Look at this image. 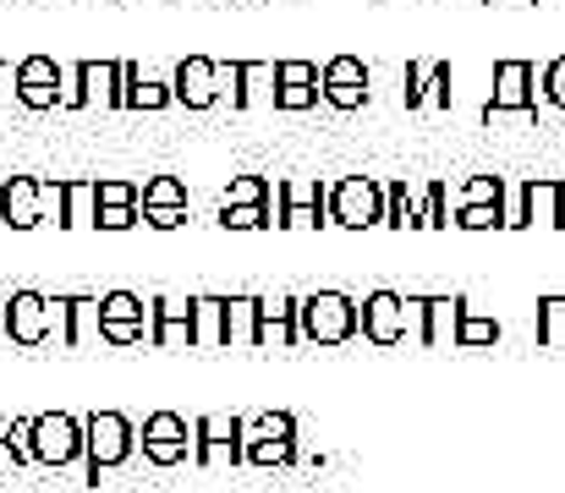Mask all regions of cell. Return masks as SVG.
I'll list each match as a JSON object with an SVG mask.
<instances>
[{
	"instance_id": "31",
	"label": "cell",
	"mask_w": 565,
	"mask_h": 493,
	"mask_svg": "<svg viewBox=\"0 0 565 493\" xmlns=\"http://www.w3.org/2000/svg\"><path fill=\"white\" fill-rule=\"evenodd\" d=\"M225 345H258V297H225Z\"/></svg>"
},
{
	"instance_id": "12",
	"label": "cell",
	"mask_w": 565,
	"mask_h": 493,
	"mask_svg": "<svg viewBox=\"0 0 565 493\" xmlns=\"http://www.w3.org/2000/svg\"><path fill=\"white\" fill-rule=\"evenodd\" d=\"M369 99H374V72L363 66V55H330L324 61V105L363 110Z\"/></svg>"
},
{
	"instance_id": "17",
	"label": "cell",
	"mask_w": 565,
	"mask_h": 493,
	"mask_svg": "<svg viewBox=\"0 0 565 493\" xmlns=\"http://www.w3.org/2000/svg\"><path fill=\"white\" fill-rule=\"evenodd\" d=\"M50 334L72 351L99 340V297H50Z\"/></svg>"
},
{
	"instance_id": "20",
	"label": "cell",
	"mask_w": 565,
	"mask_h": 493,
	"mask_svg": "<svg viewBox=\"0 0 565 493\" xmlns=\"http://www.w3.org/2000/svg\"><path fill=\"white\" fill-rule=\"evenodd\" d=\"M511 208V225H565V181H527L516 186V203Z\"/></svg>"
},
{
	"instance_id": "42",
	"label": "cell",
	"mask_w": 565,
	"mask_h": 493,
	"mask_svg": "<svg viewBox=\"0 0 565 493\" xmlns=\"http://www.w3.org/2000/svg\"><path fill=\"white\" fill-rule=\"evenodd\" d=\"M0 334H6V313H0Z\"/></svg>"
},
{
	"instance_id": "34",
	"label": "cell",
	"mask_w": 565,
	"mask_h": 493,
	"mask_svg": "<svg viewBox=\"0 0 565 493\" xmlns=\"http://www.w3.org/2000/svg\"><path fill=\"white\" fill-rule=\"evenodd\" d=\"M220 225L225 231H264V225H275V208L269 203H220Z\"/></svg>"
},
{
	"instance_id": "25",
	"label": "cell",
	"mask_w": 565,
	"mask_h": 493,
	"mask_svg": "<svg viewBox=\"0 0 565 493\" xmlns=\"http://www.w3.org/2000/svg\"><path fill=\"white\" fill-rule=\"evenodd\" d=\"M149 345H192V297L149 302Z\"/></svg>"
},
{
	"instance_id": "15",
	"label": "cell",
	"mask_w": 565,
	"mask_h": 493,
	"mask_svg": "<svg viewBox=\"0 0 565 493\" xmlns=\"http://www.w3.org/2000/svg\"><path fill=\"white\" fill-rule=\"evenodd\" d=\"M324 99V72L313 61H275V110L297 116Z\"/></svg>"
},
{
	"instance_id": "8",
	"label": "cell",
	"mask_w": 565,
	"mask_h": 493,
	"mask_svg": "<svg viewBox=\"0 0 565 493\" xmlns=\"http://www.w3.org/2000/svg\"><path fill=\"white\" fill-rule=\"evenodd\" d=\"M467 302L461 297H406V340L417 345H450Z\"/></svg>"
},
{
	"instance_id": "7",
	"label": "cell",
	"mask_w": 565,
	"mask_h": 493,
	"mask_svg": "<svg viewBox=\"0 0 565 493\" xmlns=\"http://www.w3.org/2000/svg\"><path fill=\"white\" fill-rule=\"evenodd\" d=\"M88 105L121 110V61H77V66L66 72V99H61V110H88Z\"/></svg>"
},
{
	"instance_id": "33",
	"label": "cell",
	"mask_w": 565,
	"mask_h": 493,
	"mask_svg": "<svg viewBox=\"0 0 565 493\" xmlns=\"http://www.w3.org/2000/svg\"><path fill=\"white\" fill-rule=\"evenodd\" d=\"M461 231H494V225H511V208L505 203H456V219Z\"/></svg>"
},
{
	"instance_id": "26",
	"label": "cell",
	"mask_w": 565,
	"mask_h": 493,
	"mask_svg": "<svg viewBox=\"0 0 565 493\" xmlns=\"http://www.w3.org/2000/svg\"><path fill=\"white\" fill-rule=\"evenodd\" d=\"M166 105H177L171 83L143 77L132 61H121V110H166Z\"/></svg>"
},
{
	"instance_id": "27",
	"label": "cell",
	"mask_w": 565,
	"mask_h": 493,
	"mask_svg": "<svg viewBox=\"0 0 565 493\" xmlns=\"http://www.w3.org/2000/svg\"><path fill=\"white\" fill-rule=\"evenodd\" d=\"M220 83H231L225 88L231 94V110H253L258 83H275V66H264V61H231V66H220Z\"/></svg>"
},
{
	"instance_id": "3",
	"label": "cell",
	"mask_w": 565,
	"mask_h": 493,
	"mask_svg": "<svg viewBox=\"0 0 565 493\" xmlns=\"http://www.w3.org/2000/svg\"><path fill=\"white\" fill-rule=\"evenodd\" d=\"M352 334H358V302L347 291L302 297V340L308 345H347Z\"/></svg>"
},
{
	"instance_id": "6",
	"label": "cell",
	"mask_w": 565,
	"mask_h": 493,
	"mask_svg": "<svg viewBox=\"0 0 565 493\" xmlns=\"http://www.w3.org/2000/svg\"><path fill=\"white\" fill-rule=\"evenodd\" d=\"M330 225H347V231L384 225V186L374 175H341L330 186Z\"/></svg>"
},
{
	"instance_id": "13",
	"label": "cell",
	"mask_w": 565,
	"mask_h": 493,
	"mask_svg": "<svg viewBox=\"0 0 565 493\" xmlns=\"http://www.w3.org/2000/svg\"><path fill=\"white\" fill-rule=\"evenodd\" d=\"M358 334L369 340V345H401L406 340V297H395V291H369L363 302H358Z\"/></svg>"
},
{
	"instance_id": "16",
	"label": "cell",
	"mask_w": 565,
	"mask_h": 493,
	"mask_svg": "<svg viewBox=\"0 0 565 493\" xmlns=\"http://www.w3.org/2000/svg\"><path fill=\"white\" fill-rule=\"evenodd\" d=\"M138 444H143V461H154V467H182L192 456V428L177 411H154V417L143 422Z\"/></svg>"
},
{
	"instance_id": "43",
	"label": "cell",
	"mask_w": 565,
	"mask_h": 493,
	"mask_svg": "<svg viewBox=\"0 0 565 493\" xmlns=\"http://www.w3.org/2000/svg\"><path fill=\"white\" fill-rule=\"evenodd\" d=\"M489 6H494V0H489Z\"/></svg>"
},
{
	"instance_id": "29",
	"label": "cell",
	"mask_w": 565,
	"mask_h": 493,
	"mask_svg": "<svg viewBox=\"0 0 565 493\" xmlns=\"http://www.w3.org/2000/svg\"><path fill=\"white\" fill-rule=\"evenodd\" d=\"M99 203H94V181H61L55 192V225H94Z\"/></svg>"
},
{
	"instance_id": "32",
	"label": "cell",
	"mask_w": 565,
	"mask_h": 493,
	"mask_svg": "<svg viewBox=\"0 0 565 493\" xmlns=\"http://www.w3.org/2000/svg\"><path fill=\"white\" fill-rule=\"evenodd\" d=\"M384 225H395V231L423 225V203H412L406 181H390V186H384Z\"/></svg>"
},
{
	"instance_id": "39",
	"label": "cell",
	"mask_w": 565,
	"mask_h": 493,
	"mask_svg": "<svg viewBox=\"0 0 565 493\" xmlns=\"http://www.w3.org/2000/svg\"><path fill=\"white\" fill-rule=\"evenodd\" d=\"M456 203H505V181L500 175H472Z\"/></svg>"
},
{
	"instance_id": "28",
	"label": "cell",
	"mask_w": 565,
	"mask_h": 493,
	"mask_svg": "<svg viewBox=\"0 0 565 493\" xmlns=\"http://www.w3.org/2000/svg\"><path fill=\"white\" fill-rule=\"evenodd\" d=\"M192 345L198 351L225 345V297H192Z\"/></svg>"
},
{
	"instance_id": "22",
	"label": "cell",
	"mask_w": 565,
	"mask_h": 493,
	"mask_svg": "<svg viewBox=\"0 0 565 493\" xmlns=\"http://www.w3.org/2000/svg\"><path fill=\"white\" fill-rule=\"evenodd\" d=\"M171 94H177V105H188V110H209L225 88H220V61H209V55H188L177 72H171Z\"/></svg>"
},
{
	"instance_id": "1",
	"label": "cell",
	"mask_w": 565,
	"mask_h": 493,
	"mask_svg": "<svg viewBox=\"0 0 565 493\" xmlns=\"http://www.w3.org/2000/svg\"><path fill=\"white\" fill-rule=\"evenodd\" d=\"M83 433H88L83 472H88V483L99 489V478H105V472L127 467V456L138 450V433H132V422H127L121 411H94V417H83Z\"/></svg>"
},
{
	"instance_id": "24",
	"label": "cell",
	"mask_w": 565,
	"mask_h": 493,
	"mask_svg": "<svg viewBox=\"0 0 565 493\" xmlns=\"http://www.w3.org/2000/svg\"><path fill=\"white\" fill-rule=\"evenodd\" d=\"M302 340V297H258V345Z\"/></svg>"
},
{
	"instance_id": "10",
	"label": "cell",
	"mask_w": 565,
	"mask_h": 493,
	"mask_svg": "<svg viewBox=\"0 0 565 493\" xmlns=\"http://www.w3.org/2000/svg\"><path fill=\"white\" fill-rule=\"evenodd\" d=\"M192 461L198 467H242L247 461L242 417H198L192 422Z\"/></svg>"
},
{
	"instance_id": "18",
	"label": "cell",
	"mask_w": 565,
	"mask_h": 493,
	"mask_svg": "<svg viewBox=\"0 0 565 493\" xmlns=\"http://www.w3.org/2000/svg\"><path fill=\"white\" fill-rule=\"evenodd\" d=\"M401 99L406 110H450V61H406L401 72Z\"/></svg>"
},
{
	"instance_id": "11",
	"label": "cell",
	"mask_w": 565,
	"mask_h": 493,
	"mask_svg": "<svg viewBox=\"0 0 565 493\" xmlns=\"http://www.w3.org/2000/svg\"><path fill=\"white\" fill-rule=\"evenodd\" d=\"M66 99V66L55 55H28L17 61V105L28 110H55Z\"/></svg>"
},
{
	"instance_id": "37",
	"label": "cell",
	"mask_w": 565,
	"mask_h": 493,
	"mask_svg": "<svg viewBox=\"0 0 565 493\" xmlns=\"http://www.w3.org/2000/svg\"><path fill=\"white\" fill-rule=\"evenodd\" d=\"M220 203H269L275 208V181H264V175H231V186H225Z\"/></svg>"
},
{
	"instance_id": "40",
	"label": "cell",
	"mask_w": 565,
	"mask_h": 493,
	"mask_svg": "<svg viewBox=\"0 0 565 493\" xmlns=\"http://www.w3.org/2000/svg\"><path fill=\"white\" fill-rule=\"evenodd\" d=\"M423 225H428V231H445V225H450V192H445L439 181H434L428 197H423Z\"/></svg>"
},
{
	"instance_id": "9",
	"label": "cell",
	"mask_w": 565,
	"mask_h": 493,
	"mask_svg": "<svg viewBox=\"0 0 565 493\" xmlns=\"http://www.w3.org/2000/svg\"><path fill=\"white\" fill-rule=\"evenodd\" d=\"M275 225H297V231L330 225V186L324 181H280L275 186Z\"/></svg>"
},
{
	"instance_id": "4",
	"label": "cell",
	"mask_w": 565,
	"mask_h": 493,
	"mask_svg": "<svg viewBox=\"0 0 565 493\" xmlns=\"http://www.w3.org/2000/svg\"><path fill=\"white\" fill-rule=\"evenodd\" d=\"M500 116H539V72H533V61H500L494 66V94H489V105H483V121L494 127Z\"/></svg>"
},
{
	"instance_id": "14",
	"label": "cell",
	"mask_w": 565,
	"mask_h": 493,
	"mask_svg": "<svg viewBox=\"0 0 565 493\" xmlns=\"http://www.w3.org/2000/svg\"><path fill=\"white\" fill-rule=\"evenodd\" d=\"M99 340H110V345L149 340V308L132 291H105L99 297Z\"/></svg>"
},
{
	"instance_id": "36",
	"label": "cell",
	"mask_w": 565,
	"mask_h": 493,
	"mask_svg": "<svg viewBox=\"0 0 565 493\" xmlns=\"http://www.w3.org/2000/svg\"><path fill=\"white\" fill-rule=\"evenodd\" d=\"M456 345H500V319H489V313H461V324H456Z\"/></svg>"
},
{
	"instance_id": "21",
	"label": "cell",
	"mask_w": 565,
	"mask_h": 493,
	"mask_svg": "<svg viewBox=\"0 0 565 493\" xmlns=\"http://www.w3.org/2000/svg\"><path fill=\"white\" fill-rule=\"evenodd\" d=\"M138 208H143V219H149L154 231H177V225H188V181H177V175H154V181H143Z\"/></svg>"
},
{
	"instance_id": "30",
	"label": "cell",
	"mask_w": 565,
	"mask_h": 493,
	"mask_svg": "<svg viewBox=\"0 0 565 493\" xmlns=\"http://www.w3.org/2000/svg\"><path fill=\"white\" fill-rule=\"evenodd\" d=\"M39 467L33 461V417H0V467Z\"/></svg>"
},
{
	"instance_id": "35",
	"label": "cell",
	"mask_w": 565,
	"mask_h": 493,
	"mask_svg": "<svg viewBox=\"0 0 565 493\" xmlns=\"http://www.w3.org/2000/svg\"><path fill=\"white\" fill-rule=\"evenodd\" d=\"M539 345L565 351V297H544L539 302Z\"/></svg>"
},
{
	"instance_id": "19",
	"label": "cell",
	"mask_w": 565,
	"mask_h": 493,
	"mask_svg": "<svg viewBox=\"0 0 565 493\" xmlns=\"http://www.w3.org/2000/svg\"><path fill=\"white\" fill-rule=\"evenodd\" d=\"M0 313H6V334L17 345H50L55 340L50 334V297H39V291H11V302H0Z\"/></svg>"
},
{
	"instance_id": "2",
	"label": "cell",
	"mask_w": 565,
	"mask_h": 493,
	"mask_svg": "<svg viewBox=\"0 0 565 493\" xmlns=\"http://www.w3.org/2000/svg\"><path fill=\"white\" fill-rule=\"evenodd\" d=\"M242 444L253 467H291L297 461V417L291 411H258L242 422Z\"/></svg>"
},
{
	"instance_id": "41",
	"label": "cell",
	"mask_w": 565,
	"mask_h": 493,
	"mask_svg": "<svg viewBox=\"0 0 565 493\" xmlns=\"http://www.w3.org/2000/svg\"><path fill=\"white\" fill-rule=\"evenodd\" d=\"M544 99H550L555 110H565V55L544 66Z\"/></svg>"
},
{
	"instance_id": "23",
	"label": "cell",
	"mask_w": 565,
	"mask_h": 493,
	"mask_svg": "<svg viewBox=\"0 0 565 493\" xmlns=\"http://www.w3.org/2000/svg\"><path fill=\"white\" fill-rule=\"evenodd\" d=\"M0 219H6L11 231L44 225V181H39V175H11V181L0 186Z\"/></svg>"
},
{
	"instance_id": "5",
	"label": "cell",
	"mask_w": 565,
	"mask_h": 493,
	"mask_svg": "<svg viewBox=\"0 0 565 493\" xmlns=\"http://www.w3.org/2000/svg\"><path fill=\"white\" fill-rule=\"evenodd\" d=\"M83 456H88V433H83L77 417H66V411L33 417V461H39V467L66 472V467H77Z\"/></svg>"
},
{
	"instance_id": "38",
	"label": "cell",
	"mask_w": 565,
	"mask_h": 493,
	"mask_svg": "<svg viewBox=\"0 0 565 493\" xmlns=\"http://www.w3.org/2000/svg\"><path fill=\"white\" fill-rule=\"evenodd\" d=\"M143 219V208L138 203H99V214H94V225L99 231H132Z\"/></svg>"
}]
</instances>
